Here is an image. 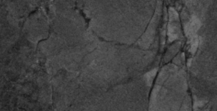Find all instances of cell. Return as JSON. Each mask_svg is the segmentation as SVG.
Here are the masks:
<instances>
[{
	"label": "cell",
	"instance_id": "cell-7",
	"mask_svg": "<svg viewBox=\"0 0 217 111\" xmlns=\"http://www.w3.org/2000/svg\"><path fill=\"white\" fill-rule=\"evenodd\" d=\"M191 62H192V59L188 60V66H191Z\"/></svg>",
	"mask_w": 217,
	"mask_h": 111
},
{
	"label": "cell",
	"instance_id": "cell-5",
	"mask_svg": "<svg viewBox=\"0 0 217 111\" xmlns=\"http://www.w3.org/2000/svg\"><path fill=\"white\" fill-rule=\"evenodd\" d=\"M169 19L170 21H175L178 19V14L173 8H170L169 9Z\"/></svg>",
	"mask_w": 217,
	"mask_h": 111
},
{
	"label": "cell",
	"instance_id": "cell-3",
	"mask_svg": "<svg viewBox=\"0 0 217 111\" xmlns=\"http://www.w3.org/2000/svg\"><path fill=\"white\" fill-rule=\"evenodd\" d=\"M157 69H153V70L147 73L145 75V80H146V82H147V83L148 86H151L152 83H153V81L157 73Z\"/></svg>",
	"mask_w": 217,
	"mask_h": 111
},
{
	"label": "cell",
	"instance_id": "cell-2",
	"mask_svg": "<svg viewBox=\"0 0 217 111\" xmlns=\"http://www.w3.org/2000/svg\"><path fill=\"white\" fill-rule=\"evenodd\" d=\"M179 29L175 24H169L168 28V36L169 40L172 42L178 37Z\"/></svg>",
	"mask_w": 217,
	"mask_h": 111
},
{
	"label": "cell",
	"instance_id": "cell-1",
	"mask_svg": "<svg viewBox=\"0 0 217 111\" xmlns=\"http://www.w3.org/2000/svg\"><path fill=\"white\" fill-rule=\"evenodd\" d=\"M201 27V21L196 17H193L191 21L186 25L185 31L188 37H193Z\"/></svg>",
	"mask_w": 217,
	"mask_h": 111
},
{
	"label": "cell",
	"instance_id": "cell-4",
	"mask_svg": "<svg viewBox=\"0 0 217 111\" xmlns=\"http://www.w3.org/2000/svg\"><path fill=\"white\" fill-rule=\"evenodd\" d=\"M199 45V39L198 36H194L192 40V43H191V49H190V52L194 54L198 47Z\"/></svg>",
	"mask_w": 217,
	"mask_h": 111
},
{
	"label": "cell",
	"instance_id": "cell-6",
	"mask_svg": "<svg viewBox=\"0 0 217 111\" xmlns=\"http://www.w3.org/2000/svg\"><path fill=\"white\" fill-rule=\"evenodd\" d=\"M204 105V101H198V102H196L194 105V109H197L198 108H200L202 107Z\"/></svg>",
	"mask_w": 217,
	"mask_h": 111
}]
</instances>
